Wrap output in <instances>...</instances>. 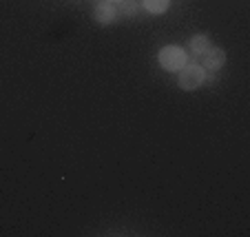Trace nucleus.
I'll list each match as a JSON object with an SVG mask.
<instances>
[{"label":"nucleus","mask_w":250,"mask_h":237,"mask_svg":"<svg viewBox=\"0 0 250 237\" xmlns=\"http://www.w3.org/2000/svg\"><path fill=\"white\" fill-rule=\"evenodd\" d=\"M210 49V38H208L206 33H195V36H190L188 40V51L193 53V56H204V53Z\"/></svg>","instance_id":"obj_5"},{"label":"nucleus","mask_w":250,"mask_h":237,"mask_svg":"<svg viewBox=\"0 0 250 237\" xmlns=\"http://www.w3.org/2000/svg\"><path fill=\"white\" fill-rule=\"evenodd\" d=\"M204 60H202V66L204 71H219V69H224V65H226V51L219 47H210L206 53H204Z\"/></svg>","instance_id":"obj_4"},{"label":"nucleus","mask_w":250,"mask_h":237,"mask_svg":"<svg viewBox=\"0 0 250 237\" xmlns=\"http://www.w3.org/2000/svg\"><path fill=\"white\" fill-rule=\"evenodd\" d=\"M157 62L164 71H170V73H177L182 66L188 62V53L184 51L182 47L177 44H168V47H162L160 53H157Z\"/></svg>","instance_id":"obj_1"},{"label":"nucleus","mask_w":250,"mask_h":237,"mask_svg":"<svg viewBox=\"0 0 250 237\" xmlns=\"http://www.w3.org/2000/svg\"><path fill=\"white\" fill-rule=\"evenodd\" d=\"M109 2H113V5H115V2H124V0H109Z\"/></svg>","instance_id":"obj_7"},{"label":"nucleus","mask_w":250,"mask_h":237,"mask_svg":"<svg viewBox=\"0 0 250 237\" xmlns=\"http://www.w3.org/2000/svg\"><path fill=\"white\" fill-rule=\"evenodd\" d=\"M177 73H180L177 86H180L182 91H195L204 85V80H206V71H204V66L197 65V62H186Z\"/></svg>","instance_id":"obj_2"},{"label":"nucleus","mask_w":250,"mask_h":237,"mask_svg":"<svg viewBox=\"0 0 250 237\" xmlns=\"http://www.w3.org/2000/svg\"><path fill=\"white\" fill-rule=\"evenodd\" d=\"M142 7L153 16H162L168 11L170 7V0H142Z\"/></svg>","instance_id":"obj_6"},{"label":"nucleus","mask_w":250,"mask_h":237,"mask_svg":"<svg viewBox=\"0 0 250 237\" xmlns=\"http://www.w3.org/2000/svg\"><path fill=\"white\" fill-rule=\"evenodd\" d=\"M118 16H120V11H118V7L113 5V2H109V0H102V2H98L95 5V9H93V18H95V22L98 24H113L115 20H118Z\"/></svg>","instance_id":"obj_3"}]
</instances>
